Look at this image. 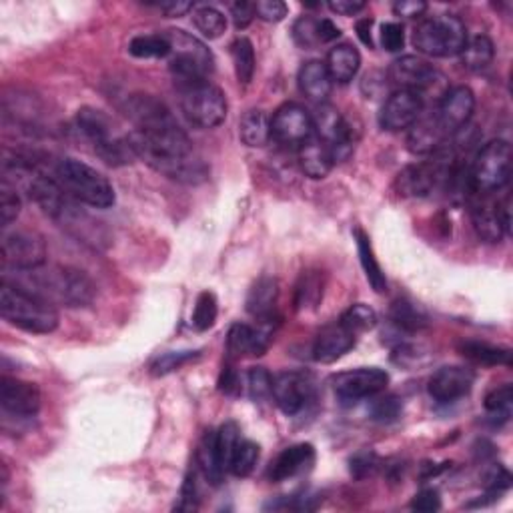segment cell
<instances>
[{
	"label": "cell",
	"mask_w": 513,
	"mask_h": 513,
	"mask_svg": "<svg viewBox=\"0 0 513 513\" xmlns=\"http://www.w3.org/2000/svg\"><path fill=\"white\" fill-rule=\"evenodd\" d=\"M53 179L70 199L89 204L92 209H110L117 201L115 189L105 174L77 159L57 162Z\"/></svg>",
	"instance_id": "cell-1"
},
{
	"label": "cell",
	"mask_w": 513,
	"mask_h": 513,
	"mask_svg": "<svg viewBox=\"0 0 513 513\" xmlns=\"http://www.w3.org/2000/svg\"><path fill=\"white\" fill-rule=\"evenodd\" d=\"M38 269L28 271L33 275V285H30L33 289H26L28 293L53 305L65 307H89L95 301L97 287L83 271L73 269V267H57V269H48L45 273H38Z\"/></svg>",
	"instance_id": "cell-2"
},
{
	"label": "cell",
	"mask_w": 513,
	"mask_h": 513,
	"mask_svg": "<svg viewBox=\"0 0 513 513\" xmlns=\"http://www.w3.org/2000/svg\"><path fill=\"white\" fill-rule=\"evenodd\" d=\"M0 315L10 325L28 333L47 335L58 327V313L53 303L40 299V297L25 289H18L16 285H10L8 281H5L3 289H0Z\"/></svg>",
	"instance_id": "cell-3"
},
{
	"label": "cell",
	"mask_w": 513,
	"mask_h": 513,
	"mask_svg": "<svg viewBox=\"0 0 513 513\" xmlns=\"http://www.w3.org/2000/svg\"><path fill=\"white\" fill-rule=\"evenodd\" d=\"M127 141L137 159H141L152 171L165 174L167 179L184 184H199L209 177V167L194 152H174L155 147L139 131L129 132Z\"/></svg>",
	"instance_id": "cell-4"
},
{
	"label": "cell",
	"mask_w": 513,
	"mask_h": 513,
	"mask_svg": "<svg viewBox=\"0 0 513 513\" xmlns=\"http://www.w3.org/2000/svg\"><path fill=\"white\" fill-rule=\"evenodd\" d=\"M467 45V28L455 15L427 16L414 30V47L417 53L431 58H447L461 55Z\"/></svg>",
	"instance_id": "cell-5"
},
{
	"label": "cell",
	"mask_w": 513,
	"mask_h": 513,
	"mask_svg": "<svg viewBox=\"0 0 513 513\" xmlns=\"http://www.w3.org/2000/svg\"><path fill=\"white\" fill-rule=\"evenodd\" d=\"M181 92V110L191 125L199 129H217L227 119V97L209 83V79L177 85Z\"/></svg>",
	"instance_id": "cell-6"
},
{
	"label": "cell",
	"mask_w": 513,
	"mask_h": 513,
	"mask_svg": "<svg viewBox=\"0 0 513 513\" xmlns=\"http://www.w3.org/2000/svg\"><path fill=\"white\" fill-rule=\"evenodd\" d=\"M165 37L171 45V73L174 85L209 79L215 70V58L207 45L179 28L167 30Z\"/></svg>",
	"instance_id": "cell-7"
},
{
	"label": "cell",
	"mask_w": 513,
	"mask_h": 513,
	"mask_svg": "<svg viewBox=\"0 0 513 513\" xmlns=\"http://www.w3.org/2000/svg\"><path fill=\"white\" fill-rule=\"evenodd\" d=\"M511 177V145L504 139L489 141L477 152L469 171V187L476 194H491L504 189Z\"/></svg>",
	"instance_id": "cell-8"
},
{
	"label": "cell",
	"mask_w": 513,
	"mask_h": 513,
	"mask_svg": "<svg viewBox=\"0 0 513 513\" xmlns=\"http://www.w3.org/2000/svg\"><path fill=\"white\" fill-rule=\"evenodd\" d=\"M454 155L441 147L434 152V159L419 162V165H412L399 173L397 189L405 197H427L441 183L454 177Z\"/></svg>",
	"instance_id": "cell-9"
},
{
	"label": "cell",
	"mask_w": 513,
	"mask_h": 513,
	"mask_svg": "<svg viewBox=\"0 0 513 513\" xmlns=\"http://www.w3.org/2000/svg\"><path fill=\"white\" fill-rule=\"evenodd\" d=\"M125 115L145 135H165L179 131V122L171 115L165 102L152 95H132L125 102Z\"/></svg>",
	"instance_id": "cell-10"
},
{
	"label": "cell",
	"mask_w": 513,
	"mask_h": 513,
	"mask_svg": "<svg viewBox=\"0 0 513 513\" xmlns=\"http://www.w3.org/2000/svg\"><path fill=\"white\" fill-rule=\"evenodd\" d=\"M313 132V115L299 102H285L271 119V139L285 147H301Z\"/></svg>",
	"instance_id": "cell-11"
},
{
	"label": "cell",
	"mask_w": 513,
	"mask_h": 513,
	"mask_svg": "<svg viewBox=\"0 0 513 513\" xmlns=\"http://www.w3.org/2000/svg\"><path fill=\"white\" fill-rule=\"evenodd\" d=\"M333 392L341 402H361V399L383 393L389 385V373L379 367H359L333 377Z\"/></svg>",
	"instance_id": "cell-12"
},
{
	"label": "cell",
	"mask_w": 513,
	"mask_h": 513,
	"mask_svg": "<svg viewBox=\"0 0 513 513\" xmlns=\"http://www.w3.org/2000/svg\"><path fill=\"white\" fill-rule=\"evenodd\" d=\"M3 261L16 271H33L47 263V245L33 231H10L3 235Z\"/></svg>",
	"instance_id": "cell-13"
},
{
	"label": "cell",
	"mask_w": 513,
	"mask_h": 513,
	"mask_svg": "<svg viewBox=\"0 0 513 513\" xmlns=\"http://www.w3.org/2000/svg\"><path fill=\"white\" fill-rule=\"evenodd\" d=\"M315 395V385L309 375L299 372H283L273 377L271 397L285 415H297L309 405Z\"/></svg>",
	"instance_id": "cell-14"
},
{
	"label": "cell",
	"mask_w": 513,
	"mask_h": 513,
	"mask_svg": "<svg viewBox=\"0 0 513 513\" xmlns=\"http://www.w3.org/2000/svg\"><path fill=\"white\" fill-rule=\"evenodd\" d=\"M387 79L397 90H412L417 92V95H422L424 90L435 85L439 73L425 58L405 55L395 58L392 67L387 68Z\"/></svg>",
	"instance_id": "cell-15"
},
{
	"label": "cell",
	"mask_w": 513,
	"mask_h": 513,
	"mask_svg": "<svg viewBox=\"0 0 513 513\" xmlns=\"http://www.w3.org/2000/svg\"><path fill=\"white\" fill-rule=\"evenodd\" d=\"M476 110V95L474 90L466 85H457L449 89L444 99L439 100V107L435 110V120L444 135H455L457 131L464 129L469 119L474 117Z\"/></svg>",
	"instance_id": "cell-16"
},
{
	"label": "cell",
	"mask_w": 513,
	"mask_h": 513,
	"mask_svg": "<svg viewBox=\"0 0 513 513\" xmlns=\"http://www.w3.org/2000/svg\"><path fill=\"white\" fill-rule=\"evenodd\" d=\"M424 97L412 90H395L383 102L379 112V125L389 132H402L412 129L422 119Z\"/></svg>",
	"instance_id": "cell-17"
},
{
	"label": "cell",
	"mask_w": 513,
	"mask_h": 513,
	"mask_svg": "<svg viewBox=\"0 0 513 513\" xmlns=\"http://www.w3.org/2000/svg\"><path fill=\"white\" fill-rule=\"evenodd\" d=\"M474 369L466 365H447L437 369V372L431 375L427 392L437 403H454L457 399L469 395L471 389H474Z\"/></svg>",
	"instance_id": "cell-18"
},
{
	"label": "cell",
	"mask_w": 513,
	"mask_h": 513,
	"mask_svg": "<svg viewBox=\"0 0 513 513\" xmlns=\"http://www.w3.org/2000/svg\"><path fill=\"white\" fill-rule=\"evenodd\" d=\"M0 405L13 417H35L40 409V392L35 383L5 375L0 379Z\"/></svg>",
	"instance_id": "cell-19"
},
{
	"label": "cell",
	"mask_w": 513,
	"mask_h": 513,
	"mask_svg": "<svg viewBox=\"0 0 513 513\" xmlns=\"http://www.w3.org/2000/svg\"><path fill=\"white\" fill-rule=\"evenodd\" d=\"M273 340V321H263L259 327L235 323L227 337V353L231 359L237 357H259Z\"/></svg>",
	"instance_id": "cell-20"
},
{
	"label": "cell",
	"mask_w": 513,
	"mask_h": 513,
	"mask_svg": "<svg viewBox=\"0 0 513 513\" xmlns=\"http://www.w3.org/2000/svg\"><path fill=\"white\" fill-rule=\"evenodd\" d=\"M357 343V335L343 323H331L317 333L313 343V359L317 363L331 365L345 357Z\"/></svg>",
	"instance_id": "cell-21"
},
{
	"label": "cell",
	"mask_w": 513,
	"mask_h": 513,
	"mask_svg": "<svg viewBox=\"0 0 513 513\" xmlns=\"http://www.w3.org/2000/svg\"><path fill=\"white\" fill-rule=\"evenodd\" d=\"M337 165L333 149L313 132L309 141L299 147V167L309 179H325Z\"/></svg>",
	"instance_id": "cell-22"
},
{
	"label": "cell",
	"mask_w": 513,
	"mask_h": 513,
	"mask_svg": "<svg viewBox=\"0 0 513 513\" xmlns=\"http://www.w3.org/2000/svg\"><path fill=\"white\" fill-rule=\"evenodd\" d=\"M297 83H299L301 95L307 100L317 102V105H327V100L331 97L333 79L321 60L305 63L299 70V77H297Z\"/></svg>",
	"instance_id": "cell-23"
},
{
	"label": "cell",
	"mask_w": 513,
	"mask_h": 513,
	"mask_svg": "<svg viewBox=\"0 0 513 513\" xmlns=\"http://www.w3.org/2000/svg\"><path fill=\"white\" fill-rule=\"evenodd\" d=\"M313 464H315V449L311 444L291 445L273 461V466L269 469V479L279 484V481H287L303 474L307 469H311Z\"/></svg>",
	"instance_id": "cell-24"
},
{
	"label": "cell",
	"mask_w": 513,
	"mask_h": 513,
	"mask_svg": "<svg viewBox=\"0 0 513 513\" xmlns=\"http://www.w3.org/2000/svg\"><path fill=\"white\" fill-rule=\"evenodd\" d=\"M277 301H279V283L273 277H261L255 281L247 295V311L259 323L275 321Z\"/></svg>",
	"instance_id": "cell-25"
},
{
	"label": "cell",
	"mask_w": 513,
	"mask_h": 513,
	"mask_svg": "<svg viewBox=\"0 0 513 513\" xmlns=\"http://www.w3.org/2000/svg\"><path fill=\"white\" fill-rule=\"evenodd\" d=\"M471 221H474L479 239H484L486 243H499L504 235H508L504 223H501L497 203L481 199L471 204Z\"/></svg>",
	"instance_id": "cell-26"
},
{
	"label": "cell",
	"mask_w": 513,
	"mask_h": 513,
	"mask_svg": "<svg viewBox=\"0 0 513 513\" xmlns=\"http://www.w3.org/2000/svg\"><path fill=\"white\" fill-rule=\"evenodd\" d=\"M325 67L330 70L333 83L347 85L351 83L355 75L359 73V67H361V55H359V50L353 45L349 43L337 45L330 50V55H327Z\"/></svg>",
	"instance_id": "cell-27"
},
{
	"label": "cell",
	"mask_w": 513,
	"mask_h": 513,
	"mask_svg": "<svg viewBox=\"0 0 513 513\" xmlns=\"http://www.w3.org/2000/svg\"><path fill=\"white\" fill-rule=\"evenodd\" d=\"M445 135L439 129L435 117L419 119L415 125L409 129V151L415 155H434L437 149L444 147Z\"/></svg>",
	"instance_id": "cell-28"
},
{
	"label": "cell",
	"mask_w": 513,
	"mask_h": 513,
	"mask_svg": "<svg viewBox=\"0 0 513 513\" xmlns=\"http://www.w3.org/2000/svg\"><path fill=\"white\" fill-rule=\"evenodd\" d=\"M77 127L92 142L95 151L109 145L110 141H115V137H112L109 117L105 115V112H100L97 109H90V107L80 109L77 112Z\"/></svg>",
	"instance_id": "cell-29"
},
{
	"label": "cell",
	"mask_w": 513,
	"mask_h": 513,
	"mask_svg": "<svg viewBox=\"0 0 513 513\" xmlns=\"http://www.w3.org/2000/svg\"><path fill=\"white\" fill-rule=\"evenodd\" d=\"M353 237H355V243H357L359 261H361V267H363L369 285H372V289L375 293H385L387 291V279H385V273L382 269V265H379L377 256H375L372 239H369V235L359 227L353 231Z\"/></svg>",
	"instance_id": "cell-30"
},
{
	"label": "cell",
	"mask_w": 513,
	"mask_h": 513,
	"mask_svg": "<svg viewBox=\"0 0 513 513\" xmlns=\"http://www.w3.org/2000/svg\"><path fill=\"white\" fill-rule=\"evenodd\" d=\"M239 137L243 145L251 149L265 147L271 141V119L261 109H251L239 122Z\"/></svg>",
	"instance_id": "cell-31"
},
{
	"label": "cell",
	"mask_w": 513,
	"mask_h": 513,
	"mask_svg": "<svg viewBox=\"0 0 513 513\" xmlns=\"http://www.w3.org/2000/svg\"><path fill=\"white\" fill-rule=\"evenodd\" d=\"M459 57H461V65H464L467 70L479 73V70H486L491 63H494L496 45L487 35H477L474 38H467V45L464 50H461Z\"/></svg>",
	"instance_id": "cell-32"
},
{
	"label": "cell",
	"mask_w": 513,
	"mask_h": 513,
	"mask_svg": "<svg viewBox=\"0 0 513 513\" xmlns=\"http://www.w3.org/2000/svg\"><path fill=\"white\" fill-rule=\"evenodd\" d=\"M459 351L466 359H469V361H474L477 365L511 367V351L506 347H496L481 341H466L459 347Z\"/></svg>",
	"instance_id": "cell-33"
},
{
	"label": "cell",
	"mask_w": 513,
	"mask_h": 513,
	"mask_svg": "<svg viewBox=\"0 0 513 513\" xmlns=\"http://www.w3.org/2000/svg\"><path fill=\"white\" fill-rule=\"evenodd\" d=\"M231 57H233V67H235V75H237V80L241 85H251V80L255 77V68H256V60H255V48L249 38H237L231 45Z\"/></svg>",
	"instance_id": "cell-34"
},
{
	"label": "cell",
	"mask_w": 513,
	"mask_h": 513,
	"mask_svg": "<svg viewBox=\"0 0 513 513\" xmlns=\"http://www.w3.org/2000/svg\"><path fill=\"white\" fill-rule=\"evenodd\" d=\"M193 25L204 38H219L227 30V16L215 6H199L193 10Z\"/></svg>",
	"instance_id": "cell-35"
},
{
	"label": "cell",
	"mask_w": 513,
	"mask_h": 513,
	"mask_svg": "<svg viewBox=\"0 0 513 513\" xmlns=\"http://www.w3.org/2000/svg\"><path fill=\"white\" fill-rule=\"evenodd\" d=\"M129 53L135 58L171 57V45L165 35H141L129 43Z\"/></svg>",
	"instance_id": "cell-36"
},
{
	"label": "cell",
	"mask_w": 513,
	"mask_h": 513,
	"mask_svg": "<svg viewBox=\"0 0 513 513\" xmlns=\"http://www.w3.org/2000/svg\"><path fill=\"white\" fill-rule=\"evenodd\" d=\"M256 461H259V445L251 439H239L231 455L229 471L235 477H247L253 474Z\"/></svg>",
	"instance_id": "cell-37"
},
{
	"label": "cell",
	"mask_w": 513,
	"mask_h": 513,
	"mask_svg": "<svg viewBox=\"0 0 513 513\" xmlns=\"http://www.w3.org/2000/svg\"><path fill=\"white\" fill-rule=\"evenodd\" d=\"M197 461H199V467L203 469L204 477H207L213 486H219L223 481L225 471L219 466L217 451H215V431H207V434H204V437L201 441V447H199V454H197Z\"/></svg>",
	"instance_id": "cell-38"
},
{
	"label": "cell",
	"mask_w": 513,
	"mask_h": 513,
	"mask_svg": "<svg viewBox=\"0 0 513 513\" xmlns=\"http://www.w3.org/2000/svg\"><path fill=\"white\" fill-rule=\"evenodd\" d=\"M392 321L403 331H419L427 327L425 313L409 301H395L392 307Z\"/></svg>",
	"instance_id": "cell-39"
},
{
	"label": "cell",
	"mask_w": 513,
	"mask_h": 513,
	"mask_svg": "<svg viewBox=\"0 0 513 513\" xmlns=\"http://www.w3.org/2000/svg\"><path fill=\"white\" fill-rule=\"evenodd\" d=\"M239 439H241L239 425L233 422H227L217 431V434H215V451H217V459H219V466L223 467V471L229 469L231 455H233L235 447H237Z\"/></svg>",
	"instance_id": "cell-40"
},
{
	"label": "cell",
	"mask_w": 513,
	"mask_h": 513,
	"mask_svg": "<svg viewBox=\"0 0 513 513\" xmlns=\"http://www.w3.org/2000/svg\"><path fill=\"white\" fill-rule=\"evenodd\" d=\"M219 315V303L217 297L211 291H203L197 297V303H194L193 309V327L197 331H209L211 327L217 321Z\"/></svg>",
	"instance_id": "cell-41"
},
{
	"label": "cell",
	"mask_w": 513,
	"mask_h": 513,
	"mask_svg": "<svg viewBox=\"0 0 513 513\" xmlns=\"http://www.w3.org/2000/svg\"><path fill=\"white\" fill-rule=\"evenodd\" d=\"M323 299V275L317 271H309L301 277V283L297 285V307L307 309V307H317Z\"/></svg>",
	"instance_id": "cell-42"
},
{
	"label": "cell",
	"mask_w": 513,
	"mask_h": 513,
	"mask_svg": "<svg viewBox=\"0 0 513 513\" xmlns=\"http://www.w3.org/2000/svg\"><path fill=\"white\" fill-rule=\"evenodd\" d=\"M340 323H343L347 330H351L355 335H359L373 330L377 325V313L365 303H355L341 315Z\"/></svg>",
	"instance_id": "cell-43"
},
{
	"label": "cell",
	"mask_w": 513,
	"mask_h": 513,
	"mask_svg": "<svg viewBox=\"0 0 513 513\" xmlns=\"http://www.w3.org/2000/svg\"><path fill=\"white\" fill-rule=\"evenodd\" d=\"M23 209V203H20L18 191L15 184H10L8 179L0 181V225L8 227L10 223H15Z\"/></svg>",
	"instance_id": "cell-44"
},
{
	"label": "cell",
	"mask_w": 513,
	"mask_h": 513,
	"mask_svg": "<svg viewBox=\"0 0 513 513\" xmlns=\"http://www.w3.org/2000/svg\"><path fill=\"white\" fill-rule=\"evenodd\" d=\"M511 403H513V389L509 383L496 387L494 392H489L486 397V409L497 417V422H508L511 415Z\"/></svg>",
	"instance_id": "cell-45"
},
{
	"label": "cell",
	"mask_w": 513,
	"mask_h": 513,
	"mask_svg": "<svg viewBox=\"0 0 513 513\" xmlns=\"http://www.w3.org/2000/svg\"><path fill=\"white\" fill-rule=\"evenodd\" d=\"M197 357H199V351H169L155 359V363L151 365V373L155 377L169 375Z\"/></svg>",
	"instance_id": "cell-46"
},
{
	"label": "cell",
	"mask_w": 513,
	"mask_h": 513,
	"mask_svg": "<svg viewBox=\"0 0 513 513\" xmlns=\"http://www.w3.org/2000/svg\"><path fill=\"white\" fill-rule=\"evenodd\" d=\"M247 385H249V393H251V399L255 403L265 402V399L271 397L273 377H271L269 372H267V369L253 367L251 372L247 373Z\"/></svg>",
	"instance_id": "cell-47"
},
{
	"label": "cell",
	"mask_w": 513,
	"mask_h": 513,
	"mask_svg": "<svg viewBox=\"0 0 513 513\" xmlns=\"http://www.w3.org/2000/svg\"><path fill=\"white\" fill-rule=\"evenodd\" d=\"M317 25L319 20H315L313 16H301L293 25V40L301 48H315L319 47V35H317Z\"/></svg>",
	"instance_id": "cell-48"
},
{
	"label": "cell",
	"mask_w": 513,
	"mask_h": 513,
	"mask_svg": "<svg viewBox=\"0 0 513 513\" xmlns=\"http://www.w3.org/2000/svg\"><path fill=\"white\" fill-rule=\"evenodd\" d=\"M402 414H403V403L402 399L395 395H387L372 405V417L375 422H382V424L397 422V419L402 417Z\"/></svg>",
	"instance_id": "cell-49"
},
{
	"label": "cell",
	"mask_w": 513,
	"mask_h": 513,
	"mask_svg": "<svg viewBox=\"0 0 513 513\" xmlns=\"http://www.w3.org/2000/svg\"><path fill=\"white\" fill-rule=\"evenodd\" d=\"M289 13L283 0H259L255 3V16L265 20V23H281V20Z\"/></svg>",
	"instance_id": "cell-50"
},
{
	"label": "cell",
	"mask_w": 513,
	"mask_h": 513,
	"mask_svg": "<svg viewBox=\"0 0 513 513\" xmlns=\"http://www.w3.org/2000/svg\"><path fill=\"white\" fill-rule=\"evenodd\" d=\"M379 467V459L373 451H361L355 457L349 461V469H351V476L355 479H365L369 476L375 474V469Z\"/></svg>",
	"instance_id": "cell-51"
},
{
	"label": "cell",
	"mask_w": 513,
	"mask_h": 513,
	"mask_svg": "<svg viewBox=\"0 0 513 513\" xmlns=\"http://www.w3.org/2000/svg\"><path fill=\"white\" fill-rule=\"evenodd\" d=\"M509 486H511V476L504 466L497 464L486 474V487H487L489 497L504 494L506 489H509Z\"/></svg>",
	"instance_id": "cell-52"
},
{
	"label": "cell",
	"mask_w": 513,
	"mask_h": 513,
	"mask_svg": "<svg viewBox=\"0 0 513 513\" xmlns=\"http://www.w3.org/2000/svg\"><path fill=\"white\" fill-rule=\"evenodd\" d=\"M382 45L387 53H399L405 47V30L399 23H385L382 26Z\"/></svg>",
	"instance_id": "cell-53"
},
{
	"label": "cell",
	"mask_w": 513,
	"mask_h": 513,
	"mask_svg": "<svg viewBox=\"0 0 513 513\" xmlns=\"http://www.w3.org/2000/svg\"><path fill=\"white\" fill-rule=\"evenodd\" d=\"M412 509L419 513H434L441 509V497L437 489H422L412 501Z\"/></svg>",
	"instance_id": "cell-54"
},
{
	"label": "cell",
	"mask_w": 513,
	"mask_h": 513,
	"mask_svg": "<svg viewBox=\"0 0 513 513\" xmlns=\"http://www.w3.org/2000/svg\"><path fill=\"white\" fill-rule=\"evenodd\" d=\"M219 389L225 395H237L241 393V377L235 365L227 363L223 367L221 377H219Z\"/></svg>",
	"instance_id": "cell-55"
},
{
	"label": "cell",
	"mask_w": 513,
	"mask_h": 513,
	"mask_svg": "<svg viewBox=\"0 0 513 513\" xmlns=\"http://www.w3.org/2000/svg\"><path fill=\"white\" fill-rule=\"evenodd\" d=\"M231 16L237 30L247 28L253 18H255V3H247V0H239V3L231 5Z\"/></svg>",
	"instance_id": "cell-56"
},
{
	"label": "cell",
	"mask_w": 513,
	"mask_h": 513,
	"mask_svg": "<svg viewBox=\"0 0 513 513\" xmlns=\"http://www.w3.org/2000/svg\"><path fill=\"white\" fill-rule=\"evenodd\" d=\"M393 13L402 18H422L427 13L424 0H399L393 5Z\"/></svg>",
	"instance_id": "cell-57"
},
{
	"label": "cell",
	"mask_w": 513,
	"mask_h": 513,
	"mask_svg": "<svg viewBox=\"0 0 513 513\" xmlns=\"http://www.w3.org/2000/svg\"><path fill=\"white\" fill-rule=\"evenodd\" d=\"M365 3L363 0H331L327 8L331 10V13L340 15V16H355L357 13H361L365 10Z\"/></svg>",
	"instance_id": "cell-58"
},
{
	"label": "cell",
	"mask_w": 513,
	"mask_h": 513,
	"mask_svg": "<svg viewBox=\"0 0 513 513\" xmlns=\"http://www.w3.org/2000/svg\"><path fill=\"white\" fill-rule=\"evenodd\" d=\"M157 6L167 18H179L194 10L193 3H184V0H167V3H161Z\"/></svg>",
	"instance_id": "cell-59"
},
{
	"label": "cell",
	"mask_w": 513,
	"mask_h": 513,
	"mask_svg": "<svg viewBox=\"0 0 513 513\" xmlns=\"http://www.w3.org/2000/svg\"><path fill=\"white\" fill-rule=\"evenodd\" d=\"M317 35H319V43L325 45V43H333V40L340 38L341 30L333 23V20L323 18V20H319V25H317Z\"/></svg>",
	"instance_id": "cell-60"
},
{
	"label": "cell",
	"mask_w": 513,
	"mask_h": 513,
	"mask_svg": "<svg viewBox=\"0 0 513 513\" xmlns=\"http://www.w3.org/2000/svg\"><path fill=\"white\" fill-rule=\"evenodd\" d=\"M372 26L373 20L372 18H363L357 23V35L361 38V43L367 45L369 48H373V37H372Z\"/></svg>",
	"instance_id": "cell-61"
}]
</instances>
